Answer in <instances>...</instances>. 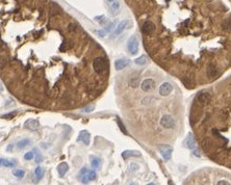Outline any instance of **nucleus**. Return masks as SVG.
<instances>
[{"mask_svg": "<svg viewBox=\"0 0 231 185\" xmlns=\"http://www.w3.org/2000/svg\"><path fill=\"white\" fill-rule=\"evenodd\" d=\"M189 124L204 155L231 169V73L196 94Z\"/></svg>", "mask_w": 231, "mask_h": 185, "instance_id": "nucleus-1", "label": "nucleus"}, {"mask_svg": "<svg viewBox=\"0 0 231 185\" xmlns=\"http://www.w3.org/2000/svg\"><path fill=\"white\" fill-rule=\"evenodd\" d=\"M184 185H231V174L220 169H204L197 171Z\"/></svg>", "mask_w": 231, "mask_h": 185, "instance_id": "nucleus-2", "label": "nucleus"}, {"mask_svg": "<svg viewBox=\"0 0 231 185\" xmlns=\"http://www.w3.org/2000/svg\"><path fill=\"white\" fill-rule=\"evenodd\" d=\"M96 176H97V174H96V172L94 169L91 171V169H88L86 167H83L79 173V180L81 183L88 184L91 181H94L96 179Z\"/></svg>", "mask_w": 231, "mask_h": 185, "instance_id": "nucleus-3", "label": "nucleus"}, {"mask_svg": "<svg viewBox=\"0 0 231 185\" xmlns=\"http://www.w3.org/2000/svg\"><path fill=\"white\" fill-rule=\"evenodd\" d=\"M93 69L96 73L101 74L107 69V62L103 57H96L93 62Z\"/></svg>", "mask_w": 231, "mask_h": 185, "instance_id": "nucleus-4", "label": "nucleus"}, {"mask_svg": "<svg viewBox=\"0 0 231 185\" xmlns=\"http://www.w3.org/2000/svg\"><path fill=\"white\" fill-rule=\"evenodd\" d=\"M127 49L130 52L131 55H136L139 52V40L136 36H132L131 38L128 40L127 43Z\"/></svg>", "mask_w": 231, "mask_h": 185, "instance_id": "nucleus-5", "label": "nucleus"}, {"mask_svg": "<svg viewBox=\"0 0 231 185\" xmlns=\"http://www.w3.org/2000/svg\"><path fill=\"white\" fill-rule=\"evenodd\" d=\"M158 150L160 151V154L165 160H169L171 158L172 152H173V148L169 145H160L158 146Z\"/></svg>", "mask_w": 231, "mask_h": 185, "instance_id": "nucleus-6", "label": "nucleus"}, {"mask_svg": "<svg viewBox=\"0 0 231 185\" xmlns=\"http://www.w3.org/2000/svg\"><path fill=\"white\" fill-rule=\"evenodd\" d=\"M77 143H83L84 145H90V141H91V135H90V132L88 130H81L79 132V135H78L77 139H76Z\"/></svg>", "mask_w": 231, "mask_h": 185, "instance_id": "nucleus-7", "label": "nucleus"}, {"mask_svg": "<svg viewBox=\"0 0 231 185\" xmlns=\"http://www.w3.org/2000/svg\"><path fill=\"white\" fill-rule=\"evenodd\" d=\"M128 24H130V22L129 21H127V20H124V21H122L121 23H119V25L116 27V30L114 31V33H113V36H112V39H114V38H117L119 34H121L122 32L124 31V30L127 28V26H128Z\"/></svg>", "mask_w": 231, "mask_h": 185, "instance_id": "nucleus-8", "label": "nucleus"}, {"mask_svg": "<svg viewBox=\"0 0 231 185\" xmlns=\"http://www.w3.org/2000/svg\"><path fill=\"white\" fill-rule=\"evenodd\" d=\"M24 126H25V128H27L28 130H30V131H36V130H38L39 127H40V123H39V121L36 119H29L25 122Z\"/></svg>", "mask_w": 231, "mask_h": 185, "instance_id": "nucleus-9", "label": "nucleus"}, {"mask_svg": "<svg viewBox=\"0 0 231 185\" xmlns=\"http://www.w3.org/2000/svg\"><path fill=\"white\" fill-rule=\"evenodd\" d=\"M130 65V60L128 59H118L115 62V68L120 71V70L125 69L126 67H128Z\"/></svg>", "mask_w": 231, "mask_h": 185, "instance_id": "nucleus-10", "label": "nucleus"}, {"mask_svg": "<svg viewBox=\"0 0 231 185\" xmlns=\"http://www.w3.org/2000/svg\"><path fill=\"white\" fill-rule=\"evenodd\" d=\"M68 169H69V165L67 164L66 162H62L57 165V172L60 177H64L67 174V172H68Z\"/></svg>", "mask_w": 231, "mask_h": 185, "instance_id": "nucleus-11", "label": "nucleus"}, {"mask_svg": "<svg viewBox=\"0 0 231 185\" xmlns=\"http://www.w3.org/2000/svg\"><path fill=\"white\" fill-rule=\"evenodd\" d=\"M34 177H36V181H40L42 180V178L44 177V169L41 166H38L34 169Z\"/></svg>", "mask_w": 231, "mask_h": 185, "instance_id": "nucleus-12", "label": "nucleus"}, {"mask_svg": "<svg viewBox=\"0 0 231 185\" xmlns=\"http://www.w3.org/2000/svg\"><path fill=\"white\" fill-rule=\"evenodd\" d=\"M31 145V140H30L29 138H23L21 139V140H19V143H17V147L19 148V149H24V148H26L27 146H30Z\"/></svg>", "mask_w": 231, "mask_h": 185, "instance_id": "nucleus-13", "label": "nucleus"}, {"mask_svg": "<svg viewBox=\"0 0 231 185\" xmlns=\"http://www.w3.org/2000/svg\"><path fill=\"white\" fill-rule=\"evenodd\" d=\"M92 161H91V165H92L93 169H98L101 164V159L99 157H96V156H92L91 157Z\"/></svg>", "mask_w": 231, "mask_h": 185, "instance_id": "nucleus-14", "label": "nucleus"}, {"mask_svg": "<svg viewBox=\"0 0 231 185\" xmlns=\"http://www.w3.org/2000/svg\"><path fill=\"white\" fill-rule=\"evenodd\" d=\"M134 62H136V65H139V66H144V65H146L148 62V58L146 55H142L136 58V59L134 60Z\"/></svg>", "mask_w": 231, "mask_h": 185, "instance_id": "nucleus-15", "label": "nucleus"}, {"mask_svg": "<svg viewBox=\"0 0 231 185\" xmlns=\"http://www.w3.org/2000/svg\"><path fill=\"white\" fill-rule=\"evenodd\" d=\"M110 8H112V14L113 15H116L118 12H119V8H120V2L118 0H115L112 4H110Z\"/></svg>", "mask_w": 231, "mask_h": 185, "instance_id": "nucleus-16", "label": "nucleus"}, {"mask_svg": "<svg viewBox=\"0 0 231 185\" xmlns=\"http://www.w3.org/2000/svg\"><path fill=\"white\" fill-rule=\"evenodd\" d=\"M122 156H123V158H128L131 156H139V153H138L136 151H125L123 152Z\"/></svg>", "mask_w": 231, "mask_h": 185, "instance_id": "nucleus-17", "label": "nucleus"}, {"mask_svg": "<svg viewBox=\"0 0 231 185\" xmlns=\"http://www.w3.org/2000/svg\"><path fill=\"white\" fill-rule=\"evenodd\" d=\"M13 174H14L15 177H17L18 179H22L24 175H25V172H24L23 169H15V171L13 172Z\"/></svg>", "mask_w": 231, "mask_h": 185, "instance_id": "nucleus-18", "label": "nucleus"}, {"mask_svg": "<svg viewBox=\"0 0 231 185\" xmlns=\"http://www.w3.org/2000/svg\"><path fill=\"white\" fill-rule=\"evenodd\" d=\"M116 21H114V22H110V23H108L107 24V26H106V28L104 30L106 31V33H110V32H112L113 30H114V28H115V26H116Z\"/></svg>", "mask_w": 231, "mask_h": 185, "instance_id": "nucleus-19", "label": "nucleus"}, {"mask_svg": "<svg viewBox=\"0 0 231 185\" xmlns=\"http://www.w3.org/2000/svg\"><path fill=\"white\" fill-rule=\"evenodd\" d=\"M95 20L97 21V22H99L100 25H104L106 22V18L104 16H97L95 17Z\"/></svg>", "mask_w": 231, "mask_h": 185, "instance_id": "nucleus-20", "label": "nucleus"}, {"mask_svg": "<svg viewBox=\"0 0 231 185\" xmlns=\"http://www.w3.org/2000/svg\"><path fill=\"white\" fill-rule=\"evenodd\" d=\"M34 156V151H30V152H27V153L24 155V159L25 160H31Z\"/></svg>", "mask_w": 231, "mask_h": 185, "instance_id": "nucleus-21", "label": "nucleus"}, {"mask_svg": "<svg viewBox=\"0 0 231 185\" xmlns=\"http://www.w3.org/2000/svg\"><path fill=\"white\" fill-rule=\"evenodd\" d=\"M32 151H34L36 152V154H37V157H36V162L37 163H40L41 161H42V156H41V154L39 153V151L37 149H34Z\"/></svg>", "mask_w": 231, "mask_h": 185, "instance_id": "nucleus-22", "label": "nucleus"}, {"mask_svg": "<svg viewBox=\"0 0 231 185\" xmlns=\"http://www.w3.org/2000/svg\"><path fill=\"white\" fill-rule=\"evenodd\" d=\"M94 109H95L94 106H86V108L82 109V112H84V114H90V112H92Z\"/></svg>", "mask_w": 231, "mask_h": 185, "instance_id": "nucleus-23", "label": "nucleus"}, {"mask_svg": "<svg viewBox=\"0 0 231 185\" xmlns=\"http://www.w3.org/2000/svg\"><path fill=\"white\" fill-rule=\"evenodd\" d=\"M6 65V59L3 57V56H0V69L4 68Z\"/></svg>", "mask_w": 231, "mask_h": 185, "instance_id": "nucleus-24", "label": "nucleus"}, {"mask_svg": "<svg viewBox=\"0 0 231 185\" xmlns=\"http://www.w3.org/2000/svg\"><path fill=\"white\" fill-rule=\"evenodd\" d=\"M97 33L99 34V36H102V38H104V36H105L106 34H107V33H106L105 30H98Z\"/></svg>", "mask_w": 231, "mask_h": 185, "instance_id": "nucleus-25", "label": "nucleus"}, {"mask_svg": "<svg viewBox=\"0 0 231 185\" xmlns=\"http://www.w3.org/2000/svg\"><path fill=\"white\" fill-rule=\"evenodd\" d=\"M130 167H131V169L130 171H136V169H139V165L138 164H136V163H131V165H130Z\"/></svg>", "mask_w": 231, "mask_h": 185, "instance_id": "nucleus-26", "label": "nucleus"}, {"mask_svg": "<svg viewBox=\"0 0 231 185\" xmlns=\"http://www.w3.org/2000/svg\"><path fill=\"white\" fill-rule=\"evenodd\" d=\"M15 112H13V114H5V116H3V117L4 119H6V117H15Z\"/></svg>", "mask_w": 231, "mask_h": 185, "instance_id": "nucleus-27", "label": "nucleus"}, {"mask_svg": "<svg viewBox=\"0 0 231 185\" xmlns=\"http://www.w3.org/2000/svg\"><path fill=\"white\" fill-rule=\"evenodd\" d=\"M13 147H14L13 145H10V146H8V147H7V151H10V150H13Z\"/></svg>", "mask_w": 231, "mask_h": 185, "instance_id": "nucleus-28", "label": "nucleus"}, {"mask_svg": "<svg viewBox=\"0 0 231 185\" xmlns=\"http://www.w3.org/2000/svg\"><path fill=\"white\" fill-rule=\"evenodd\" d=\"M0 166H3V159L0 158Z\"/></svg>", "mask_w": 231, "mask_h": 185, "instance_id": "nucleus-29", "label": "nucleus"}, {"mask_svg": "<svg viewBox=\"0 0 231 185\" xmlns=\"http://www.w3.org/2000/svg\"><path fill=\"white\" fill-rule=\"evenodd\" d=\"M107 1H108V2H112V3H113V2H114L115 0H107Z\"/></svg>", "mask_w": 231, "mask_h": 185, "instance_id": "nucleus-30", "label": "nucleus"}, {"mask_svg": "<svg viewBox=\"0 0 231 185\" xmlns=\"http://www.w3.org/2000/svg\"><path fill=\"white\" fill-rule=\"evenodd\" d=\"M2 90V85H1V83H0V91Z\"/></svg>", "mask_w": 231, "mask_h": 185, "instance_id": "nucleus-31", "label": "nucleus"}, {"mask_svg": "<svg viewBox=\"0 0 231 185\" xmlns=\"http://www.w3.org/2000/svg\"><path fill=\"white\" fill-rule=\"evenodd\" d=\"M147 185H155L154 183H149V184H147Z\"/></svg>", "mask_w": 231, "mask_h": 185, "instance_id": "nucleus-32", "label": "nucleus"}, {"mask_svg": "<svg viewBox=\"0 0 231 185\" xmlns=\"http://www.w3.org/2000/svg\"><path fill=\"white\" fill-rule=\"evenodd\" d=\"M130 185H136V184H133V183H132V184H130Z\"/></svg>", "mask_w": 231, "mask_h": 185, "instance_id": "nucleus-33", "label": "nucleus"}]
</instances>
